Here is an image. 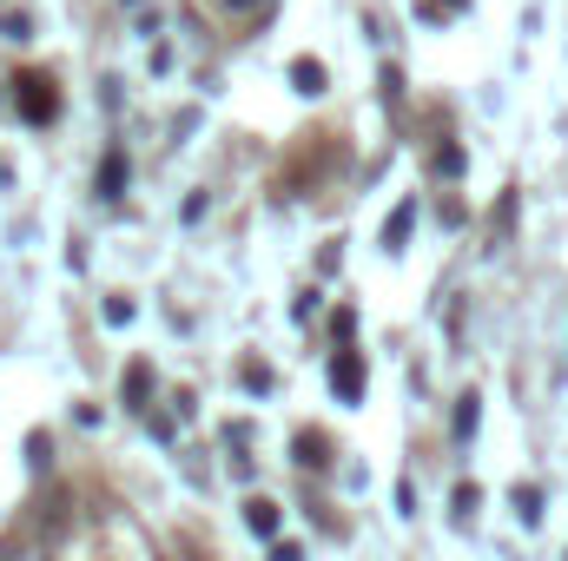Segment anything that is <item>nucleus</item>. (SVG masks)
Masks as SVG:
<instances>
[{
    "mask_svg": "<svg viewBox=\"0 0 568 561\" xmlns=\"http://www.w3.org/2000/svg\"><path fill=\"white\" fill-rule=\"evenodd\" d=\"M297 449H304V469H324L331 456H324V436H297Z\"/></svg>",
    "mask_w": 568,
    "mask_h": 561,
    "instance_id": "39448f33",
    "label": "nucleus"
},
{
    "mask_svg": "<svg viewBox=\"0 0 568 561\" xmlns=\"http://www.w3.org/2000/svg\"><path fill=\"white\" fill-rule=\"evenodd\" d=\"M0 33H7V40H27L33 27H27V13H7V20H0Z\"/></svg>",
    "mask_w": 568,
    "mask_h": 561,
    "instance_id": "6e6552de",
    "label": "nucleus"
},
{
    "mask_svg": "<svg viewBox=\"0 0 568 561\" xmlns=\"http://www.w3.org/2000/svg\"><path fill=\"white\" fill-rule=\"evenodd\" d=\"M404 232H410V205H404V212H397V218L384 225V245H404Z\"/></svg>",
    "mask_w": 568,
    "mask_h": 561,
    "instance_id": "0eeeda50",
    "label": "nucleus"
},
{
    "mask_svg": "<svg viewBox=\"0 0 568 561\" xmlns=\"http://www.w3.org/2000/svg\"><path fill=\"white\" fill-rule=\"evenodd\" d=\"M331 377H337V390H344V397H357V390H364V370H357V357H344Z\"/></svg>",
    "mask_w": 568,
    "mask_h": 561,
    "instance_id": "20e7f679",
    "label": "nucleus"
},
{
    "mask_svg": "<svg viewBox=\"0 0 568 561\" xmlns=\"http://www.w3.org/2000/svg\"><path fill=\"white\" fill-rule=\"evenodd\" d=\"M120 185H126V159L106 152V165H100V198H120Z\"/></svg>",
    "mask_w": 568,
    "mask_h": 561,
    "instance_id": "f03ea898",
    "label": "nucleus"
},
{
    "mask_svg": "<svg viewBox=\"0 0 568 561\" xmlns=\"http://www.w3.org/2000/svg\"><path fill=\"white\" fill-rule=\"evenodd\" d=\"M291 80H297V93H324V67H317V60H297Z\"/></svg>",
    "mask_w": 568,
    "mask_h": 561,
    "instance_id": "7ed1b4c3",
    "label": "nucleus"
},
{
    "mask_svg": "<svg viewBox=\"0 0 568 561\" xmlns=\"http://www.w3.org/2000/svg\"><path fill=\"white\" fill-rule=\"evenodd\" d=\"M20 86H27V120H53L60 113V100H53L47 80H20Z\"/></svg>",
    "mask_w": 568,
    "mask_h": 561,
    "instance_id": "f257e3e1",
    "label": "nucleus"
},
{
    "mask_svg": "<svg viewBox=\"0 0 568 561\" xmlns=\"http://www.w3.org/2000/svg\"><path fill=\"white\" fill-rule=\"evenodd\" d=\"M476 429V397H463V410H456V436H469Z\"/></svg>",
    "mask_w": 568,
    "mask_h": 561,
    "instance_id": "1a4fd4ad",
    "label": "nucleus"
},
{
    "mask_svg": "<svg viewBox=\"0 0 568 561\" xmlns=\"http://www.w3.org/2000/svg\"><path fill=\"white\" fill-rule=\"evenodd\" d=\"M252 529L272 536V529H278V502H252Z\"/></svg>",
    "mask_w": 568,
    "mask_h": 561,
    "instance_id": "423d86ee",
    "label": "nucleus"
}]
</instances>
